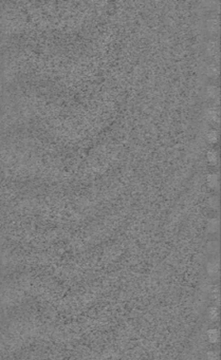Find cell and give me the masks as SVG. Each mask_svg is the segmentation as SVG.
I'll use <instances>...</instances> for the list:
<instances>
[{"mask_svg": "<svg viewBox=\"0 0 221 360\" xmlns=\"http://www.w3.org/2000/svg\"><path fill=\"white\" fill-rule=\"evenodd\" d=\"M207 181H209V184L211 185V187H215V186L218 185V177L216 174H209Z\"/></svg>", "mask_w": 221, "mask_h": 360, "instance_id": "obj_3", "label": "cell"}, {"mask_svg": "<svg viewBox=\"0 0 221 360\" xmlns=\"http://www.w3.org/2000/svg\"><path fill=\"white\" fill-rule=\"evenodd\" d=\"M207 271L211 276H216L219 273V262L218 261H212L207 265Z\"/></svg>", "mask_w": 221, "mask_h": 360, "instance_id": "obj_1", "label": "cell"}, {"mask_svg": "<svg viewBox=\"0 0 221 360\" xmlns=\"http://www.w3.org/2000/svg\"><path fill=\"white\" fill-rule=\"evenodd\" d=\"M209 318H211L212 320H216V319L218 318V310L216 307L209 308Z\"/></svg>", "mask_w": 221, "mask_h": 360, "instance_id": "obj_5", "label": "cell"}, {"mask_svg": "<svg viewBox=\"0 0 221 360\" xmlns=\"http://www.w3.org/2000/svg\"><path fill=\"white\" fill-rule=\"evenodd\" d=\"M207 359L209 360H218V354L214 351L207 353Z\"/></svg>", "mask_w": 221, "mask_h": 360, "instance_id": "obj_8", "label": "cell"}, {"mask_svg": "<svg viewBox=\"0 0 221 360\" xmlns=\"http://www.w3.org/2000/svg\"><path fill=\"white\" fill-rule=\"evenodd\" d=\"M218 227H219V223H218V221L216 220V219H213V220L209 222V230H211L212 232H214V231L218 230Z\"/></svg>", "mask_w": 221, "mask_h": 360, "instance_id": "obj_4", "label": "cell"}, {"mask_svg": "<svg viewBox=\"0 0 221 360\" xmlns=\"http://www.w3.org/2000/svg\"><path fill=\"white\" fill-rule=\"evenodd\" d=\"M207 337H209V340L211 342H213V343H215V342L218 341V339H219V334H218V331L215 329H209V332H207Z\"/></svg>", "mask_w": 221, "mask_h": 360, "instance_id": "obj_2", "label": "cell"}, {"mask_svg": "<svg viewBox=\"0 0 221 360\" xmlns=\"http://www.w3.org/2000/svg\"><path fill=\"white\" fill-rule=\"evenodd\" d=\"M207 158H209V162L215 163L216 161H217V153H216L215 151H213V150H209V151L207 152Z\"/></svg>", "mask_w": 221, "mask_h": 360, "instance_id": "obj_6", "label": "cell"}, {"mask_svg": "<svg viewBox=\"0 0 221 360\" xmlns=\"http://www.w3.org/2000/svg\"><path fill=\"white\" fill-rule=\"evenodd\" d=\"M207 138H209V141L211 143H215L216 141H217V138H218L217 132H215V131L209 132V133L207 134Z\"/></svg>", "mask_w": 221, "mask_h": 360, "instance_id": "obj_7", "label": "cell"}]
</instances>
